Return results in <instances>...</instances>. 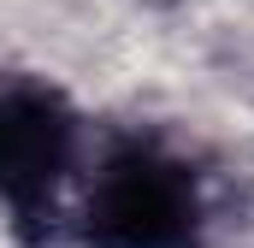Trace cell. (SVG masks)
Listing matches in <instances>:
<instances>
[{
  "instance_id": "obj_1",
  "label": "cell",
  "mask_w": 254,
  "mask_h": 248,
  "mask_svg": "<svg viewBox=\"0 0 254 248\" xmlns=\"http://www.w3.org/2000/svg\"><path fill=\"white\" fill-rule=\"evenodd\" d=\"M65 231L77 248H201L207 184L166 136L130 130L95 160L83 207Z\"/></svg>"
},
{
  "instance_id": "obj_2",
  "label": "cell",
  "mask_w": 254,
  "mask_h": 248,
  "mask_svg": "<svg viewBox=\"0 0 254 248\" xmlns=\"http://www.w3.org/2000/svg\"><path fill=\"white\" fill-rule=\"evenodd\" d=\"M83 166V113L60 83L0 71V207L24 243L65 231V184Z\"/></svg>"
}]
</instances>
